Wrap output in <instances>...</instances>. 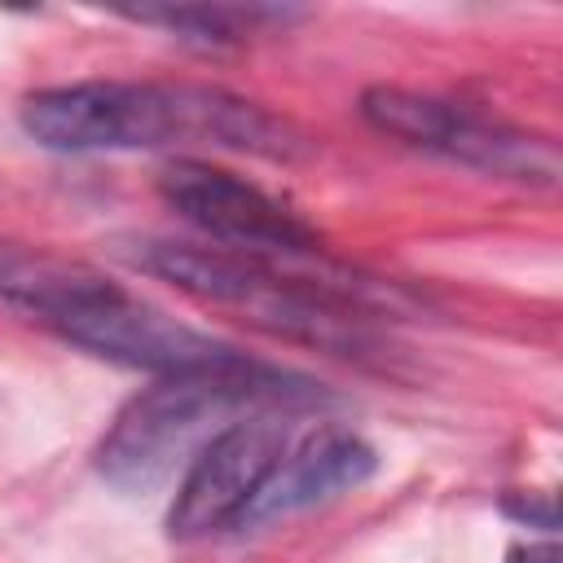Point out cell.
Here are the masks:
<instances>
[{"mask_svg":"<svg viewBox=\"0 0 563 563\" xmlns=\"http://www.w3.org/2000/svg\"><path fill=\"white\" fill-rule=\"evenodd\" d=\"M22 132L57 154H110V150H167L211 145L255 158H299L308 136L216 84L185 79H84L40 88L18 106Z\"/></svg>","mask_w":563,"mask_h":563,"instance_id":"obj_1","label":"cell"},{"mask_svg":"<svg viewBox=\"0 0 563 563\" xmlns=\"http://www.w3.org/2000/svg\"><path fill=\"white\" fill-rule=\"evenodd\" d=\"M132 268L176 286L180 295L238 312L246 325L339 356L374 352V308L365 286L299 277L273 260L238 255L211 242H176V238H132L114 246Z\"/></svg>","mask_w":563,"mask_h":563,"instance_id":"obj_2","label":"cell"},{"mask_svg":"<svg viewBox=\"0 0 563 563\" xmlns=\"http://www.w3.org/2000/svg\"><path fill=\"white\" fill-rule=\"evenodd\" d=\"M312 400H321L312 378L264 365L255 356L224 369L154 378V387L136 391L106 427L97 444V471L119 493H145L189 466L194 453L229 422Z\"/></svg>","mask_w":563,"mask_h":563,"instance_id":"obj_3","label":"cell"},{"mask_svg":"<svg viewBox=\"0 0 563 563\" xmlns=\"http://www.w3.org/2000/svg\"><path fill=\"white\" fill-rule=\"evenodd\" d=\"M361 114L374 132L396 136L409 150L435 154L444 163L515 180V185H554L559 180V150L550 136L493 119L449 97L374 84L361 92Z\"/></svg>","mask_w":563,"mask_h":563,"instance_id":"obj_4","label":"cell"},{"mask_svg":"<svg viewBox=\"0 0 563 563\" xmlns=\"http://www.w3.org/2000/svg\"><path fill=\"white\" fill-rule=\"evenodd\" d=\"M48 330L66 339L70 347H84L128 369H145L154 378L202 374V369H224V365L246 361V352H238L233 343L176 321L172 312L136 299L110 277L88 299H79L70 312H62Z\"/></svg>","mask_w":563,"mask_h":563,"instance_id":"obj_5","label":"cell"},{"mask_svg":"<svg viewBox=\"0 0 563 563\" xmlns=\"http://www.w3.org/2000/svg\"><path fill=\"white\" fill-rule=\"evenodd\" d=\"M158 198L185 224H194L211 246H224L238 255L286 264L321 251L317 229L299 220L282 198L202 158L167 163L158 172Z\"/></svg>","mask_w":563,"mask_h":563,"instance_id":"obj_6","label":"cell"},{"mask_svg":"<svg viewBox=\"0 0 563 563\" xmlns=\"http://www.w3.org/2000/svg\"><path fill=\"white\" fill-rule=\"evenodd\" d=\"M286 444L290 431L273 413H246L216 431L185 466V479L167 510V532L176 541H202L229 528H246V510Z\"/></svg>","mask_w":563,"mask_h":563,"instance_id":"obj_7","label":"cell"},{"mask_svg":"<svg viewBox=\"0 0 563 563\" xmlns=\"http://www.w3.org/2000/svg\"><path fill=\"white\" fill-rule=\"evenodd\" d=\"M374 471H378V453L356 431L321 427V431L303 435L299 444H286L273 475L264 479V488L255 493V501L246 510V528L277 519V515H299L339 493H352Z\"/></svg>","mask_w":563,"mask_h":563,"instance_id":"obj_8","label":"cell"},{"mask_svg":"<svg viewBox=\"0 0 563 563\" xmlns=\"http://www.w3.org/2000/svg\"><path fill=\"white\" fill-rule=\"evenodd\" d=\"M101 282L106 273H97L84 260H66L44 246L0 238V299L26 312L31 321H40L44 330L62 312H70L79 299H88Z\"/></svg>","mask_w":563,"mask_h":563,"instance_id":"obj_9","label":"cell"},{"mask_svg":"<svg viewBox=\"0 0 563 563\" xmlns=\"http://www.w3.org/2000/svg\"><path fill=\"white\" fill-rule=\"evenodd\" d=\"M128 18L145 26H163L185 44L198 48H224L246 40L264 22H286V9H264V4H163V9H132Z\"/></svg>","mask_w":563,"mask_h":563,"instance_id":"obj_10","label":"cell"},{"mask_svg":"<svg viewBox=\"0 0 563 563\" xmlns=\"http://www.w3.org/2000/svg\"><path fill=\"white\" fill-rule=\"evenodd\" d=\"M501 510L506 515H515V519H523L528 528H554V497L550 493H510L506 501H501Z\"/></svg>","mask_w":563,"mask_h":563,"instance_id":"obj_11","label":"cell"},{"mask_svg":"<svg viewBox=\"0 0 563 563\" xmlns=\"http://www.w3.org/2000/svg\"><path fill=\"white\" fill-rule=\"evenodd\" d=\"M506 563H559V545L554 541H528V545H515L506 554Z\"/></svg>","mask_w":563,"mask_h":563,"instance_id":"obj_12","label":"cell"}]
</instances>
